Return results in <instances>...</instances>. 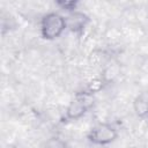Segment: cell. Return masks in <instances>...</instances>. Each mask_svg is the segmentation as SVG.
<instances>
[{"instance_id": "6da1fadb", "label": "cell", "mask_w": 148, "mask_h": 148, "mask_svg": "<svg viewBox=\"0 0 148 148\" xmlns=\"http://www.w3.org/2000/svg\"><path fill=\"white\" fill-rule=\"evenodd\" d=\"M66 29V17L58 13H49L40 21V34L46 40H53L60 37Z\"/></svg>"}, {"instance_id": "7a4b0ae2", "label": "cell", "mask_w": 148, "mask_h": 148, "mask_svg": "<svg viewBox=\"0 0 148 148\" xmlns=\"http://www.w3.org/2000/svg\"><path fill=\"white\" fill-rule=\"evenodd\" d=\"M94 94L89 91H83L76 94V96L69 102L66 108L65 117L68 120H77L84 116V113L94 104Z\"/></svg>"}, {"instance_id": "3957f363", "label": "cell", "mask_w": 148, "mask_h": 148, "mask_svg": "<svg viewBox=\"0 0 148 148\" xmlns=\"http://www.w3.org/2000/svg\"><path fill=\"white\" fill-rule=\"evenodd\" d=\"M118 138V132L114 126L108 123H99L95 125L89 134H88V140L94 143V145H99V146H105Z\"/></svg>"}, {"instance_id": "277c9868", "label": "cell", "mask_w": 148, "mask_h": 148, "mask_svg": "<svg viewBox=\"0 0 148 148\" xmlns=\"http://www.w3.org/2000/svg\"><path fill=\"white\" fill-rule=\"evenodd\" d=\"M90 18L83 12L73 10L66 17V25L67 29L73 34H82L87 25L89 24Z\"/></svg>"}, {"instance_id": "5b68a950", "label": "cell", "mask_w": 148, "mask_h": 148, "mask_svg": "<svg viewBox=\"0 0 148 148\" xmlns=\"http://www.w3.org/2000/svg\"><path fill=\"white\" fill-rule=\"evenodd\" d=\"M133 108L138 117L145 118L148 116V95H139L133 103Z\"/></svg>"}, {"instance_id": "8992f818", "label": "cell", "mask_w": 148, "mask_h": 148, "mask_svg": "<svg viewBox=\"0 0 148 148\" xmlns=\"http://www.w3.org/2000/svg\"><path fill=\"white\" fill-rule=\"evenodd\" d=\"M119 74H120L119 65H118V64H109V65H106V66L104 67L102 77H103V80L108 83V82H110V81H113Z\"/></svg>"}, {"instance_id": "52a82bcc", "label": "cell", "mask_w": 148, "mask_h": 148, "mask_svg": "<svg viewBox=\"0 0 148 148\" xmlns=\"http://www.w3.org/2000/svg\"><path fill=\"white\" fill-rule=\"evenodd\" d=\"M105 81L103 80V77H95L92 80L89 81V83L87 84V91L91 92V94H96V92H99L104 86H105Z\"/></svg>"}, {"instance_id": "ba28073f", "label": "cell", "mask_w": 148, "mask_h": 148, "mask_svg": "<svg viewBox=\"0 0 148 148\" xmlns=\"http://www.w3.org/2000/svg\"><path fill=\"white\" fill-rule=\"evenodd\" d=\"M57 5L59 8H61L62 10H67V12H73L77 3L80 2V0H56Z\"/></svg>"}]
</instances>
